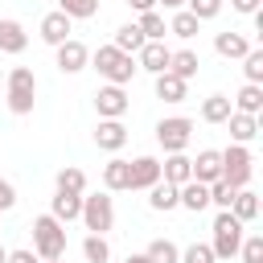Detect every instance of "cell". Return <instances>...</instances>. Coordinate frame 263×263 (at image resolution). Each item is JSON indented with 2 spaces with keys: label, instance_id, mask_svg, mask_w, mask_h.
Segmentation results:
<instances>
[{
  "label": "cell",
  "instance_id": "1",
  "mask_svg": "<svg viewBox=\"0 0 263 263\" xmlns=\"http://www.w3.org/2000/svg\"><path fill=\"white\" fill-rule=\"evenodd\" d=\"M4 99H8L12 115H29L33 103H37V74L29 66H12L4 74Z\"/></svg>",
  "mask_w": 263,
  "mask_h": 263
},
{
  "label": "cell",
  "instance_id": "2",
  "mask_svg": "<svg viewBox=\"0 0 263 263\" xmlns=\"http://www.w3.org/2000/svg\"><path fill=\"white\" fill-rule=\"evenodd\" d=\"M90 66L107 78V82H115V86H127L132 78H136V58L132 53H123V49H115V45H99L95 53H90Z\"/></svg>",
  "mask_w": 263,
  "mask_h": 263
},
{
  "label": "cell",
  "instance_id": "3",
  "mask_svg": "<svg viewBox=\"0 0 263 263\" xmlns=\"http://www.w3.org/2000/svg\"><path fill=\"white\" fill-rule=\"evenodd\" d=\"M33 251H37V259H62L66 255V226L53 214L33 218Z\"/></svg>",
  "mask_w": 263,
  "mask_h": 263
},
{
  "label": "cell",
  "instance_id": "4",
  "mask_svg": "<svg viewBox=\"0 0 263 263\" xmlns=\"http://www.w3.org/2000/svg\"><path fill=\"white\" fill-rule=\"evenodd\" d=\"M242 222L230 214V210H218V218H214V259H234L238 255V242H242Z\"/></svg>",
  "mask_w": 263,
  "mask_h": 263
},
{
  "label": "cell",
  "instance_id": "5",
  "mask_svg": "<svg viewBox=\"0 0 263 263\" xmlns=\"http://www.w3.org/2000/svg\"><path fill=\"white\" fill-rule=\"evenodd\" d=\"M82 222H86V230L90 234H107L111 226H115V201L107 197V193H82V214H78Z\"/></svg>",
  "mask_w": 263,
  "mask_h": 263
},
{
  "label": "cell",
  "instance_id": "6",
  "mask_svg": "<svg viewBox=\"0 0 263 263\" xmlns=\"http://www.w3.org/2000/svg\"><path fill=\"white\" fill-rule=\"evenodd\" d=\"M189 140H193V119L189 115H168V119L156 123V144L164 152H185Z\"/></svg>",
  "mask_w": 263,
  "mask_h": 263
},
{
  "label": "cell",
  "instance_id": "7",
  "mask_svg": "<svg viewBox=\"0 0 263 263\" xmlns=\"http://www.w3.org/2000/svg\"><path fill=\"white\" fill-rule=\"evenodd\" d=\"M255 160H251V148L247 144H230V148H222V181H230L234 189H247V181H251V168Z\"/></svg>",
  "mask_w": 263,
  "mask_h": 263
},
{
  "label": "cell",
  "instance_id": "8",
  "mask_svg": "<svg viewBox=\"0 0 263 263\" xmlns=\"http://www.w3.org/2000/svg\"><path fill=\"white\" fill-rule=\"evenodd\" d=\"M127 107H132V99H127V90H123V86L107 82V86H99V90H95V111H99V119H123V115H127Z\"/></svg>",
  "mask_w": 263,
  "mask_h": 263
},
{
  "label": "cell",
  "instance_id": "9",
  "mask_svg": "<svg viewBox=\"0 0 263 263\" xmlns=\"http://www.w3.org/2000/svg\"><path fill=\"white\" fill-rule=\"evenodd\" d=\"M90 66V49L78 41V37H66L62 45H58V70L62 74H78V70H86Z\"/></svg>",
  "mask_w": 263,
  "mask_h": 263
},
{
  "label": "cell",
  "instance_id": "10",
  "mask_svg": "<svg viewBox=\"0 0 263 263\" xmlns=\"http://www.w3.org/2000/svg\"><path fill=\"white\" fill-rule=\"evenodd\" d=\"M168 58H173V49H168L164 41H144V45L136 49V66L148 70V74H164V70H168Z\"/></svg>",
  "mask_w": 263,
  "mask_h": 263
},
{
  "label": "cell",
  "instance_id": "11",
  "mask_svg": "<svg viewBox=\"0 0 263 263\" xmlns=\"http://www.w3.org/2000/svg\"><path fill=\"white\" fill-rule=\"evenodd\" d=\"M70 33H74V21H70L66 12H58V8H53V12H45V16H41V41H45V45H53V49H58Z\"/></svg>",
  "mask_w": 263,
  "mask_h": 263
},
{
  "label": "cell",
  "instance_id": "12",
  "mask_svg": "<svg viewBox=\"0 0 263 263\" xmlns=\"http://www.w3.org/2000/svg\"><path fill=\"white\" fill-rule=\"evenodd\" d=\"M95 144H99L103 152H119V148L127 144V127H123V119H99V127H95Z\"/></svg>",
  "mask_w": 263,
  "mask_h": 263
},
{
  "label": "cell",
  "instance_id": "13",
  "mask_svg": "<svg viewBox=\"0 0 263 263\" xmlns=\"http://www.w3.org/2000/svg\"><path fill=\"white\" fill-rule=\"evenodd\" d=\"M160 181H168V185L193 181V160H189L185 152H168V156L160 160Z\"/></svg>",
  "mask_w": 263,
  "mask_h": 263
},
{
  "label": "cell",
  "instance_id": "14",
  "mask_svg": "<svg viewBox=\"0 0 263 263\" xmlns=\"http://www.w3.org/2000/svg\"><path fill=\"white\" fill-rule=\"evenodd\" d=\"M127 173H132V189H152L160 181V160L156 156H136V160H127Z\"/></svg>",
  "mask_w": 263,
  "mask_h": 263
},
{
  "label": "cell",
  "instance_id": "15",
  "mask_svg": "<svg viewBox=\"0 0 263 263\" xmlns=\"http://www.w3.org/2000/svg\"><path fill=\"white\" fill-rule=\"evenodd\" d=\"M25 45H29L25 25L12 16H0V53H25Z\"/></svg>",
  "mask_w": 263,
  "mask_h": 263
},
{
  "label": "cell",
  "instance_id": "16",
  "mask_svg": "<svg viewBox=\"0 0 263 263\" xmlns=\"http://www.w3.org/2000/svg\"><path fill=\"white\" fill-rule=\"evenodd\" d=\"M218 177H222V152H218V148H201L197 160H193V181L210 185V181H218Z\"/></svg>",
  "mask_w": 263,
  "mask_h": 263
},
{
  "label": "cell",
  "instance_id": "17",
  "mask_svg": "<svg viewBox=\"0 0 263 263\" xmlns=\"http://www.w3.org/2000/svg\"><path fill=\"white\" fill-rule=\"evenodd\" d=\"M177 205H185L189 214H201V210L210 205V185H201V181H185V185H177Z\"/></svg>",
  "mask_w": 263,
  "mask_h": 263
},
{
  "label": "cell",
  "instance_id": "18",
  "mask_svg": "<svg viewBox=\"0 0 263 263\" xmlns=\"http://www.w3.org/2000/svg\"><path fill=\"white\" fill-rule=\"evenodd\" d=\"M49 214H53L62 226L74 222V218L82 214V193H62V189H58V193L49 197Z\"/></svg>",
  "mask_w": 263,
  "mask_h": 263
},
{
  "label": "cell",
  "instance_id": "19",
  "mask_svg": "<svg viewBox=\"0 0 263 263\" xmlns=\"http://www.w3.org/2000/svg\"><path fill=\"white\" fill-rule=\"evenodd\" d=\"M185 95H189V82H185V78H177L173 70L156 74V99H164V103H185Z\"/></svg>",
  "mask_w": 263,
  "mask_h": 263
},
{
  "label": "cell",
  "instance_id": "20",
  "mask_svg": "<svg viewBox=\"0 0 263 263\" xmlns=\"http://www.w3.org/2000/svg\"><path fill=\"white\" fill-rule=\"evenodd\" d=\"M230 140L234 144H251L259 136V115H242V111H230Z\"/></svg>",
  "mask_w": 263,
  "mask_h": 263
},
{
  "label": "cell",
  "instance_id": "21",
  "mask_svg": "<svg viewBox=\"0 0 263 263\" xmlns=\"http://www.w3.org/2000/svg\"><path fill=\"white\" fill-rule=\"evenodd\" d=\"M103 185H107V193H123V189H132V173H127V160H107L103 164Z\"/></svg>",
  "mask_w": 263,
  "mask_h": 263
},
{
  "label": "cell",
  "instance_id": "22",
  "mask_svg": "<svg viewBox=\"0 0 263 263\" xmlns=\"http://www.w3.org/2000/svg\"><path fill=\"white\" fill-rule=\"evenodd\" d=\"M214 49H218L222 58H234V62H238V58L251 49V41H247L242 33H230V29H226V33H214Z\"/></svg>",
  "mask_w": 263,
  "mask_h": 263
},
{
  "label": "cell",
  "instance_id": "23",
  "mask_svg": "<svg viewBox=\"0 0 263 263\" xmlns=\"http://www.w3.org/2000/svg\"><path fill=\"white\" fill-rule=\"evenodd\" d=\"M230 107H234V111H242V115H259V111H263V86L247 82V86L230 99Z\"/></svg>",
  "mask_w": 263,
  "mask_h": 263
},
{
  "label": "cell",
  "instance_id": "24",
  "mask_svg": "<svg viewBox=\"0 0 263 263\" xmlns=\"http://www.w3.org/2000/svg\"><path fill=\"white\" fill-rule=\"evenodd\" d=\"M197 66H201V58L193 53V49H173V58H168V70L177 74V78H197Z\"/></svg>",
  "mask_w": 263,
  "mask_h": 263
},
{
  "label": "cell",
  "instance_id": "25",
  "mask_svg": "<svg viewBox=\"0 0 263 263\" xmlns=\"http://www.w3.org/2000/svg\"><path fill=\"white\" fill-rule=\"evenodd\" d=\"M230 95H210V99H201V119L205 123H226L230 119Z\"/></svg>",
  "mask_w": 263,
  "mask_h": 263
},
{
  "label": "cell",
  "instance_id": "26",
  "mask_svg": "<svg viewBox=\"0 0 263 263\" xmlns=\"http://www.w3.org/2000/svg\"><path fill=\"white\" fill-rule=\"evenodd\" d=\"M148 205H152L156 214H168V210H177V185H168V181H156V185L148 189Z\"/></svg>",
  "mask_w": 263,
  "mask_h": 263
},
{
  "label": "cell",
  "instance_id": "27",
  "mask_svg": "<svg viewBox=\"0 0 263 263\" xmlns=\"http://www.w3.org/2000/svg\"><path fill=\"white\" fill-rule=\"evenodd\" d=\"M197 29H201V21H197L189 8H177V12H173V21H168V33H173V37H181V41L197 37Z\"/></svg>",
  "mask_w": 263,
  "mask_h": 263
},
{
  "label": "cell",
  "instance_id": "28",
  "mask_svg": "<svg viewBox=\"0 0 263 263\" xmlns=\"http://www.w3.org/2000/svg\"><path fill=\"white\" fill-rule=\"evenodd\" d=\"M53 189H62V193H86V173L74 168V164H66V168H58Z\"/></svg>",
  "mask_w": 263,
  "mask_h": 263
},
{
  "label": "cell",
  "instance_id": "29",
  "mask_svg": "<svg viewBox=\"0 0 263 263\" xmlns=\"http://www.w3.org/2000/svg\"><path fill=\"white\" fill-rule=\"evenodd\" d=\"M230 214L247 226V222H255V214H259V197L251 193V189H238L234 193V201H230Z\"/></svg>",
  "mask_w": 263,
  "mask_h": 263
},
{
  "label": "cell",
  "instance_id": "30",
  "mask_svg": "<svg viewBox=\"0 0 263 263\" xmlns=\"http://www.w3.org/2000/svg\"><path fill=\"white\" fill-rule=\"evenodd\" d=\"M82 259H86V263H111V242H107V234H86V238H82Z\"/></svg>",
  "mask_w": 263,
  "mask_h": 263
},
{
  "label": "cell",
  "instance_id": "31",
  "mask_svg": "<svg viewBox=\"0 0 263 263\" xmlns=\"http://www.w3.org/2000/svg\"><path fill=\"white\" fill-rule=\"evenodd\" d=\"M136 25H140L144 41H164V37H168V25H164V16H160L156 8H152V12H140V21H136Z\"/></svg>",
  "mask_w": 263,
  "mask_h": 263
},
{
  "label": "cell",
  "instance_id": "32",
  "mask_svg": "<svg viewBox=\"0 0 263 263\" xmlns=\"http://www.w3.org/2000/svg\"><path fill=\"white\" fill-rule=\"evenodd\" d=\"M111 45L136 58V49L144 45V33H140V25H136V21H132V25H119V29H115V41H111Z\"/></svg>",
  "mask_w": 263,
  "mask_h": 263
},
{
  "label": "cell",
  "instance_id": "33",
  "mask_svg": "<svg viewBox=\"0 0 263 263\" xmlns=\"http://www.w3.org/2000/svg\"><path fill=\"white\" fill-rule=\"evenodd\" d=\"M144 255H148V263H177V259H181L177 242H168V238H152Z\"/></svg>",
  "mask_w": 263,
  "mask_h": 263
},
{
  "label": "cell",
  "instance_id": "34",
  "mask_svg": "<svg viewBox=\"0 0 263 263\" xmlns=\"http://www.w3.org/2000/svg\"><path fill=\"white\" fill-rule=\"evenodd\" d=\"M58 12H66L70 21H86L99 12V0H58Z\"/></svg>",
  "mask_w": 263,
  "mask_h": 263
},
{
  "label": "cell",
  "instance_id": "35",
  "mask_svg": "<svg viewBox=\"0 0 263 263\" xmlns=\"http://www.w3.org/2000/svg\"><path fill=\"white\" fill-rule=\"evenodd\" d=\"M238 62H242V74H247V82L263 86V49H247Z\"/></svg>",
  "mask_w": 263,
  "mask_h": 263
},
{
  "label": "cell",
  "instance_id": "36",
  "mask_svg": "<svg viewBox=\"0 0 263 263\" xmlns=\"http://www.w3.org/2000/svg\"><path fill=\"white\" fill-rule=\"evenodd\" d=\"M234 193H238V189H234L230 181H222V177H218V181H210V205H218V210H230Z\"/></svg>",
  "mask_w": 263,
  "mask_h": 263
},
{
  "label": "cell",
  "instance_id": "37",
  "mask_svg": "<svg viewBox=\"0 0 263 263\" xmlns=\"http://www.w3.org/2000/svg\"><path fill=\"white\" fill-rule=\"evenodd\" d=\"M238 255H242V263H263V234H242Z\"/></svg>",
  "mask_w": 263,
  "mask_h": 263
},
{
  "label": "cell",
  "instance_id": "38",
  "mask_svg": "<svg viewBox=\"0 0 263 263\" xmlns=\"http://www.w3.org/2000/svg\"><path fill=\"white\" fill-rule=\"evenodd\" d=\"M177 263H218V259H214V247H210V242H193V247L181 251Z\"/></svg>",
  "mask_w": 263,
  "mask_h": 263
},
{
  "label": "cell",
  "instance_id": "39",
  "mask_svg": "<svg viewBox=\"0 0 263 263\" xmlns=\"http://www.w3.org/2000/svg\"><path fill=\"white\" fill-rule=\"evenodd\" d=\"M185 8L197 16V21H214L222 12V0H185Z\"/></svg>",
  "mask_w": 263,
  "mask_h": 263
},
{
  "label": "cell",
  "instance_id": "40",
  "mask_svg": "<svg viewBox=\"0 0 263 263\" xmlns=\"http://www.w3.org/2000/svg\"><path fill=\"white\" fill-rule=\"evenodd\" d=\"M12 205H16V189H12V181H4V177H0V214H4V210H12Z\"/></svg>",
  "mask_w": 263,
  "mask_h": 263
},
{
  "label": "cell",
  "instance_id": "41",
  "mask_svg": "<svg viewBox=\"0 0 263 263\" xmlns=\"http://www.w3.org/2000/svg\"><path fill=\"white\" fill-rule=\"evenodd\" d=\"M4 263H41V259H37V251H25V247H21V251H8Z\"/></svg>",
  "mask_w": 263,
  "mask_h": 263
},
{
  "label": "cell",
  "instance_id": "42",
  "mask_svg": "<svg viewBox=\"0 0 263 263\" xmlns=\"http://www.w3.org/2000/svg\"><path fill=\"white\" fill-rule=\"evenodd\" d=\"M230 8L242 12V16H251V12H259V0H230Z\"/></svg>",
  "mask_w": 263,
  "mask_h": 263
},
{
  "label": "cell",
  "instance_id": "43",
  "mask_svg": "<svg viewBox=\"0 0 263 263\" xmlns=\"http://www.w3.org/2000/svg\"><path fill=\"white\" fill-rule=\"evenodd\" d=\"M132 4V12H152L156 8V0H127Z\"/></svg>",
  "mask_w": 263,
  "mask_h": 263
},
{
  "label": "cell",
  "instance_id": "44",
  "mask_svg": "<svg viewBox=\"0 0 263 263\" xmlns=\"http://www.w3.org/2000/svg\"><path fill=\"white\" fill-rule=\"evenodd\" d=\"M160 8H168V12H177V8H185V0H156Z\"/></svg>",
  "mask_w": 263,
  "mask_h": 263
},
{
  "label": "cell",
  "instance_id": "45",
  "mask_svg": "<svg viewBox=\"0 0 263 263\" xmlns=\"http://www.w3.org/2000/svg\"><path fill=\"white\" fill-rule=\"evenodd\" d=\"M123 263H148V255H127Z\"/></svg>",
  "mask_w": 263,
  "mask_h": 263
},
{
  "label": "cell",
  "instance_id": "46",
  "mask_svg": "<svg viewBox=\"0 0 263 263\" xmlns=\"http://www.w3.org/2000/svg\"><path fill=\"white\" fill-rule=\"evenodd\" d=\"M4 259H8V247H4V242H0V263H4Z\"/></svg>",
  "mask_w": 263,
  "mask_h": 263
},
{
  "label": "cell",
  "instance_id": "47",
  "mask_svg": "<svg viewBox=\"0 0 263 263\" xmlns=\"http://www.w3.org/2000/svg\"><path fill=\"white\" fill-rule=\"evenodd\" d=\"M41 263H66V255H62V259H41Z\"/></svg>",
  "mask_w": 263,
  "mask_h": 263
},
{
  "label": "cell",
  "instance_id": "48",
  "mask_svg": "<svg viewBox=\"0 0 263 263\" xmlns=\"http://www.w3.org/2000/svg\"><path fill=\"white\" fill-rule=\"evenodd\" d=\"M0 86H4V74H0Z\"/></svg>",
  "mask_w": 263,
  "mask_h": 263
}]
</instances>
